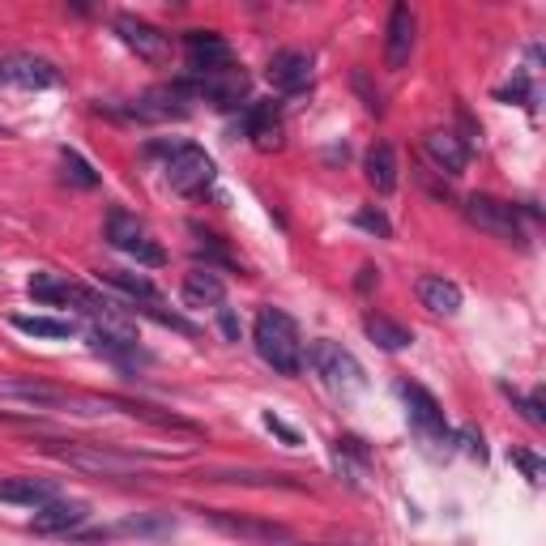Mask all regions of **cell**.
Returning a JSON list of instances; mask_svg holds the SVG:
<instances>
[{
	"label": "cell",
	"instance_id": "1",
	"mask_svg": "<svg viewBox=\"0 0 546 546\" xmlns=\"http://www.w3.org/2000/svg\"><path fill=\"white\" fill-rule=\"evenodd\" d=\"M252 342L256 355H261L278 376H299L303 372V337L299 325L278 308H261L252 320Z\"/></svg>",
	"mask_w": 546,
	"mask_h": 546
},
{
	"label": "cell",
	"instance_id": "21",
	"mask_svg": "<svg viewBox=\"0 0 546 546\" xmlns=\"http://www.w3.org/2000/svg\"><path fill=\"white\" fill-rule=\"evenodd\" d=\"M86 517H90L86 504H77V500H52V504L35 508V521H30V529H35V534H73V529L82 525Z\"/></svg>",
	"mask_w": 546,
	"mask_h": 546
},
{
	"label": "cell",
	"instance_id": "13",
	"mask_svg": "<svg viewBox=\"0 0 546 546\" xmlns=\"http://www.w3.org/2000/svg\"><path fill=\"white\" fill-rule=\"evenodd\" d=\"M116 35L150 64H167V56H171V35L150 22H141V18H116Z\"/></svg>",
	"mask_w": 546,
	"mask_h": 546
},
{
	"label": "cell",
	"instance_id": "20",
	"mask_svg": "<svg viewBox=\"0 0 546 546\" xmlns=\"http://www.w3.org/2000/svg\"><path fill=\"white\" fill-rule=\"evenodd\" d=\"M244 133L256 150H278L282 146V116L278 103H252L244 111Z\"/></svg>",
	"mask_w": 546,
	"mask_h": 546
},
{
	"label": "cell",
	"instance_id": "25",
	"mask_svg": "<svg viewBox=\"0 0 546 546\" xmlns=\"http://www.w3.org/2000/svg\"><path fill=\"white\" fill-rule=\"evenodd\" d=\"M222 299H227V286H222L214 269L184 273V303H192V308H218Z\"/></svg>",
	"mask_w": 546,
	"mask_h": 546
},
{
	"label": "cell",
	"instance_id": "32",
	"mask_svg": "<svg viewBox=\"0 0 546 546\" xmlns=\"http://www.w3.org/2000/svg\"><path fill=\"white\" fill-rule=\"evenodd\" d=\"M60 163H64V180H73L77 188H99V171H94L77 150H64Z\"/></svg>",
	"mask_w": 546,
	"mask_h": 546
},
{
	"label": "cell",
	"instance_id": "6",
	"mask_svg": "<svg viewBox=\"0 0 546 546\" xmlns=\"http://www.w3.org/2000/svg\"><path fill=\"white\" fill-rule=\"evenodd\" d=\"M248 73L239 69V64H227V69H214V73H201V77H192V82H184L188 90V99H205V103H214L222 111H231L248 99Z\"/></svg>",
	"mask_w": 546,
	"mask_h": 546
},
{
	"label": "cell",
	"instance_id": "18",
	"mask_svg": "<svg viewBox=\"0 0 546 546\" xmlns=\"http://www.w3.org/2000/svg\"><path fill=\"white\" fill-rule=\"evenodd\" d=\"M414 295L436 316H457V308H461V286L453 278H444V273H423V278L414 282Z\"/></svg>",
	"mask_w": 546,
	"mask_h": 546
},
{
	"label": "cell",
	"instance_id": "31",
	"mask_svg": "<svg viewBox=\"0 0 546 546\" xmlns=\"http://www.w3.org/2000/svg\"><path fill=\"white\" fill-rule=\"evenodd\" d=\"M13 329H22L30 337H69L73 320H56V316H13Z\"/></svg>",
	"mask_w": 546,
	"mask_h": 546
},
{
	"label": "cell",
	"instance_id": "7",
	"mask_svg": "<svg viewBox=\"0 0 546 546\" xmlns=\"http://www.w3.org/2000/svg\"><path fill=\"white\" fill-rule=\"evenodd\" d=\"M308 363L316 367V376L325 380L329 389H342V393L363 389V367H359V359L350 355V350H342L337 342H329V337H320V342H312Z\"/></svg>",
	"mask_w": 546,
	"mask_h": 546
},
{
	"label": "cell",
	"instance_id": "17",
	"mask_svg": "<svg viewBox=\"0 0 546 546\" xmlns=\"http://www.w3.org/2000/svg\"><path fill=\"white\" fill-rule=\"evenodd\" d=\"M333 461H337V474H342L355 491H363L367 470H372V448H367L359 436H337L333 440Z\"/></svg>",
	"mask_w": 546,
	"mask_h": 546
},
{
	"label": "cell",
	"instance_id": "22",
	"mask_svg": "<svg viewBox=\"0 0 546 546\" xmlns=\"http://www.w3.org/2000/svg\"><path fill=\"white\" fill-rule=\"evenodd\" d=\"M56 500V487L47 478H0V504H22V508H43Z\"/></svg>",
	"mask_w": 546,
	"mask_h": 546
},
{
	"label": "cell",
	"instance_id": "37",
	"mask_svg": "<svg viewBox=\"0 0 546 546\" xmlns=\"http://www.w3.org/2000/svg\"><path fill=\"white\" fill-rule=\"evenodd\" d=\"M265 427L273 431V436H282L286 444H299V431H295V427H286V423H282V419H278V414H273V410L265 414Z\"/></svg>",
	"mask_w": 546,
	"mask_h": 546
},
{
	"label": "cell",
	"instance_id": "30",
	"mask_svg": "<svg viewBox=\"0 0 546 546\" xmlns=\"http://www.w3.org/2000/svg\"><path fill=\"white\" fill-rule=\"evenodd\" d=\"M107 406H120V410H128L133 419H146V423H154V427H171V431H197L188 419H180V414H167V410H154V406H137V401H116V397H107Z\"/></svg>",
	"mask_w": 546,
	"mask_h": 546
},
{
	"label": "cell",
	"instance_id": "5",
	"mask_svg": "<svg viewBox=\"0 0 546 546\" xmlns=\"http://www.w3.org/2000/svg\"><path fill=\"white\" fill-rule=\"evenodd\" d=\"M43 453H52L56 461H69L77 470L90 474H128L137 465L133 453H120V448H103V444H64V440H47Z\"/></svg>",
	"mask_w": 546,
	"mask_h": 546
},
{
	"label": "cell",
	"instance_id": "40",
	"mask_svg": "<svg viewBox=\"0 0 546 546\" xmlns=\"http://www.w3.org/2000/svg\"><path fill=\"white\" fill-rule=\"evenodd\" d=\"M380 282V269H372V265H363V273H359V286L363 291H372V286Z\"/></svg>",
	"mask_w": 546,
	"mask_h": 546
},
{
	"label": "cell",
	"instance_id": "19",
	"mask_svg": "<svg viewBox=\"0 0 546 546\" xmlns=\"http://www.w3.org/2000/svg\"><path fill=\"white\" fill-rule=\"evenodd\" d=\"M269 82L273 90H282V94H299L303 86L312 82V60L303 56V52H273L269 60Z\"/></svg>",
	"mask_w": 546,
	"mask_h": 546
},
{
	"label": "cell",
	"instance_id": "28",
	"mask_svg": "<svg viewBox=\"0 0 546 546\" xmlns=\"http://www.w3.org/2000/svg\"><path fill=\"white\" fill-rule=\"evenodd\" d=\"M171 512H137V517H128L120 521L111 534H128V538H171Z\"/></svg>",
	"mask_w": 546,
	"mask_h": 546
},
{
	"label": "cell",
	"instance_id": "29",
	"mask_svg": "<svg viewBox=\"0 0 546 546\" xmlns=\"http://www.w3.org/2000/svg\"><path fill=\"white\" fill-rule=\"evenodd\" d=\"M103 282L107 286H116V291L124 295H133V303L141 299L150 308V303H158V291H154V282L146 278V273H124V269H103Z\"/></svg>",
	"mask_w": 546,
	"mask_h": 546
},
{
	"label": "cell",
	"instance_id": "9",
	"mask_svg": "<svg viewBox=\"0 0 546 546\" xmlns=\"http://www.w3.org/2000/svg\"><path fill=\"white\" fill-rule=\"evenodd\" d=\"M77 308H82V312L94 320V333L116 337V342H137V320L128 316L120 303H111V299H103V295L86 291V286H77Z\"/></svg>",
	"mask_w": 546,
	"mask_h": 546
},
{
	"label": "cell",
	"instance_id": "26",
	"mask_svg": "<svg viewBox=\"0 0 546 546\" xmlns=\"http://www.w3.org/2000/svg\"><path fill=\"white\" fill-rule=\"evenodd\" d=\"M363 329H367V337H372L380 350H406L414 342V333L406 325H397V320H389L384 312H367L363 316Z\"/></svg>",
	"mask_w": 546,
	"mask_h": 546
},
{
	"label": "cell",
	"instance_id": "36",
	"mask_svg": "<svg viewBox=\"0 0 546 546\" xmlns=\"http://www.w3.org/2000/svg\"><path fill=\"white\" fill-rule=\"evenodd\" d=\"M355 90L363 94L367 111H376V116H380V111H384V99H380V90H372V82H367V73H363V69L355 73Z\"/></svg>",
	"mask_w": 546,
	"mask_h": 546
},
{
	"label": "cell",
	"instance_id": "10",
	"mask_svg": "<svg viewBox=\"0 0 546 546\" xmlns=\"http://www.w3.org/2000/svg\"><path fill=\"white\" fill-rule=\"evenodd\" d=\"M401 397H406V410H410V427L419 431V436L427 444H448V423H444V410H440V401L431 397L423 384H410V380H401Z\"/></svg>",
	"mask_w": 546,
	"mask_h": 546
},
{
	"label": "cell",
	"instance_id": "33",
	"mask_svg": "<svg viewBox=\"0 0 546 546\" xmlns=\"http://www.w3.org/2000/svg\"><path fill=\"white\" fill-rule=\"evenodd\" d=\"M508 397H512V406L521 410V419L529 423V427H542L546 423V414H542V393H534V397H521V393H512V389H504Z\"/></svg>",
	"mask_w": 546,
	"mask_h": 546
},
{
	"label": "cell",
	"instance_id": "15",
	"mask_svg": "<svg viewBox=\"0 0 546 546\" xmlns=\"http://www.w3.org/2000/svg\"><path fill=\"white\" fill-rule=\"evenodd\" d=\"M0 401H18V406H30V410H52V406H64L69 393L35 376H13V380H0Z\"/></svg>",
	"mask_w": 546,
	"mask_h": 546
},
{
	"label": "cell",
	"instance_id": "3",
	"mask_svg": "<svg viewBox=\"0 0 546 546\" xmlns=\"http://www.w3.org/2000/svg\"><path fill=\"white\" fill-rule=\"evenodd\" d=\"M461 214L470 227H478L491 239H508V244H525V227H521V210L512 201H500V197H487V192H474L465 197Z\"/></svg>",
	"mask_w": 546,
	"mask_h": 546
},
{
	"label": "cell",
	"instance_id": "2",
	"mask_svg": "<svg viewBox=\"0 0 546 546\" xmlns=\"http://www.w3.org/2000/svg\"><path fill=\"white\" fill-rule=\"evenodd\" d=\"M150 154H167L163 175L175 192H184V197H201V192L214 184V158L201 146H188V141H171V146L167 141H154Z\"/></svg>",
	"mask_w": 546,
	"mask_h": 546
},
{
	"label": "cell",
	"instance_id": "39",
	"mask_svg": "<svg viewBox=\"0 0 546 546\" xmlns=\"http://www.w3.org/2000/svg\"><path fill=\"white\" fill-rule=\"evenodd\" d=\"M218 325H222V333H227V342H239V320H235L231 308H218Z\"/></svg>",
	"mask_w": 546,
	"mask_h": 546
},
{
	"label": "cell",
	"instance_id": "41",
	"mask_svg": "<svg viewBox=\"0 0 546 546\" xmlns=\"http://www.w3.org/2000/svg\"><path fill=\"white\" fill-rule=\"evenodd\" d=\"M308 546H359V542H308Z\"/></svg>",
	"mask_w": 546,
	"mask_h": 546
},
{
	"label": "cell",
	"instance_id": "8",
	"mask_svg": "<svg viewBox=\"0 0 546 546\" xmlns=\"http://www.w3.org/2000/svg\"><path fill=\"white\" fill-rule=\"evenodd\" d=\"M107 244L128 252L137 265H163L167 261V252L146 235V227H141L133 214H124V210H111L107 214Z\"/></svg>",
	"mask_w": 546,
	"mask_h": 546
},
{
	"label": "cell",
	"instance_id": "38",
	"mask_svg": "<svg viewBox=\"0 0 546 546\" xmlns=\"http://www.w3.org/2000/svg\"><path fill=\"white\" fill-rule=\"evenodd\" d=\"M461 444H465V453H474L478 461L487 457V448H483V436H478L474 427H465V431H461Z\"/></svg>",
	"mask_w": 546,
	"mask_h": 546
},
{
	"label": "cell",
	"instance_id": "23",
	"mask_svg": "<svg viewBox=\"0 0 546 546\" xmlns=\"http://www.w3.org/2000/svg\"><path fill=\"white\" fill-rule=\"evenodd\" d=\"M427 158L448 175V180H457V175L465 171V163H470V150L461 146L457 133H448V128H444V133H431L427 137Z\"/></svg>",
	"mask_w": 546,
	"mask_h": 546
},
{
	"label": "cell",
	"instance_id": "11",
	"mask_svg": "<svg viewBox=\"0 0 546 546\" xmlns=\"http://www.w3.org/2000/svg\"><path fill=\"white\" fill-rule=\"evenodd\" d=\"M184 60L192 77L201 73H214V69H227V64H235L231 56V43L218 35V30H188L184 35Z\"/></svg>",
	"mask_w": 546,
	"mask_h": 546
},
{
	"label": "cell",
	"instance_id": "24",
	"mask_svg": "<svg viewBox=\"0 0 546 546\" xmlns=\"http://www.w3.org/2000/svg\"><path fill=\"white\" fill-rule=\"evenodd\" d=\"M363 175H367V184H372L380 197H389V192L397 188V154L389 141H376L372 150H367L363 158Z\"/></svg>",
	"mask_w": 546,
	"mask_h": 546
},
{
	"label": "cell",
	"instance_id": "14",
	"mask_svg": "<svg viewBox=\"0 0 546 546\" xmlns=\"http://www.w3.org/2000/svg\"><path fill=\"white\" fill-rule=\"evenodd\" d=\"M56 64L52 60H43V56H5L0 60V82H9V86H18V90H47V86H56Z\"/></svg>",
	"mask_w": 546,
	"mask_h": 546
},
{
	"label": "cell",
	"instance_id": "34",
	"mask_svg": "<svg viewBox=\"0 0 546 546\" xmlns=\"http://www.w3.org/2000/svg\"><path fill=\"white\" fill-rule=\"evenodd\" d=\"M355 227H363V231H372V235H380V239H389V235H393V227H389V218H384L380 210H372V205H363V210L355 214Z\"/></svg>",
	"mask_w": 546,
	"mask_h": 546
},
{
	"label": "cell",
	"instance_id": "16",
	"mask_svg": "<svg viewBox=\"0 0 546 546\" xmlns=\"http://www.w3.org/2000/svg\"><path fill=\"white\" fill-rule=\"evenodd\" d=\"M414 52V13L410 5H393L389 26H384V69H406Z\"/></svg>",
	"mask_w": 546,
	"mask_h": 546
},
{
	"label": "cell",
	"instance_id": "12",
	"mask_svg": "<svg viewBox=\"0 0 546 546\" xmlns=\"http://www.w3.org/2000/svg\"><path fill=\"white\" fill-rule=\"evenodd\" d=\"M188 90L184 82H171V86H154L146 90L141 99L128 107V116H137V120H184L188 116Z\"/></svg>",
	"mask_w": 546,
	"mask_h": 546
},
{
	"label": "cell",
	"instance_id": "27",
	"mask_svg": "<svg viewBox=\"0 0 546 546\" xmlns=\"http://www.w3.org/2000/svg\"><path fill=\"white\" fill-rule=\"evenodd\" d=\"M26 291L35 303H47V308H60V303H77V282H64L56 273H35L26 282Z\"/></svg>",
	"mask_w": 546,
	"mask_h": 546
},
{
	"label": "cell",
	"instance_id": "35",
	"mask_svg": "<svg viewBox=\"0 0 546 546\" xmlns=\"http://www.w3.org/2000/svg\"><path fill=\"white\" fill-rule=\"evenodd\" d=\"M512 461H517L521 470H525L529 483H542V478H546V465H542L534 453H525V448H512Z\"/></svg>",
	"mask_w": 546,
	"mask_h": 546
},
{
	"label": "cell",
	"instance_id": "4",
	"mask_svg": "<svg viewBox=\"0 0 546 546\" xmlns=\"http://www.w3.org/2000/svg\"><path fill=\"white\" fill-rule=\"evenodd\" d=\"M201 512L205 525H214L218 534H227L235 542H248V546H291V529L282 521H261V517H239V512L227 508H192Z\"/></svg>",
	"mask_w": 546,
	"mask_h": 546
}]
</instances>
